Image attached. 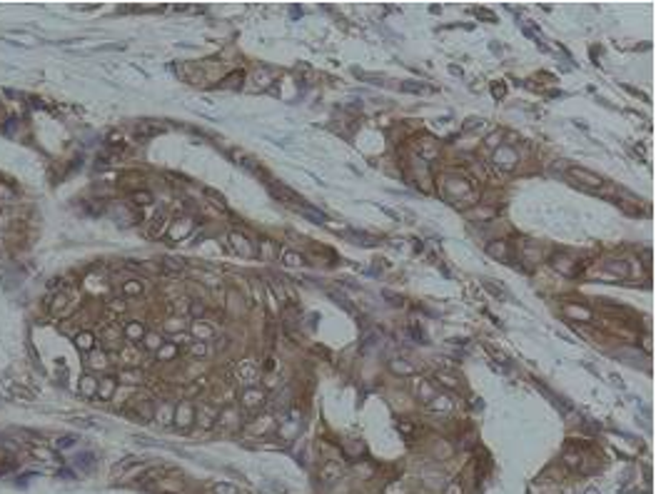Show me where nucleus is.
<instances>
[{
	"label": "nucleus",
	"instance_id": "7",
	"mask_svg": "<svg viewBox=\"0 0 656 494\" xmlns=\"http://www.w3.org/2000/svg\"><path fill=\"white\" fill-rule=\"evenodd\" d=\"M113 392H115V379H113V377H108V379L97 382V395H100V397H105V399H108Z\"/></svg>",
	"mask_w": 656,
	"mask_h": 494
},
{
	"label": "nucleus",
	"instance_id": "12",
	"mask_svg": "<svg viewBox=\"0 0 656 494\" xmlns=\"http://www.w3.org/2000/svg\"><path fill=\"white\" fill-rule=\"evenodd\" d=\"M300 212L305 215V217H309V220H317V222H325V220H327V217H325V215H322L320 210H314V207L309 210V207H305V205H300Z\"/></svg>",
	"mask_w": 656,
	"mask_h": 494
},
{
	"label": "nucleus",
	"instance_id": "10",
	"mask_svg": "<svg viewBox=\"0 0 656 494\" xmlns=\"http://www.w3.org/2000/svg\"><path fill=\"white\" fill-rule=\"evenodd\" d=\"M606 270H609V272H617V275H621V277L629 275V265H626L624 260H614V262H609Z\"/></svg>",
	"mask_w": 656,
	"mask_h": 494
},
{
	"label": "nucleus",
	"instance_id": "24",
	"mask_svg": "<svg viewBox=\"0 0 656 494\" xmlns=\"http://www.w3.org/2000/svg\"><path fill=\"white\" fill-rule=\"evenodd\" d=\"M193 352H195V355H205V345H202V342H197V345L193 347Z\"/></svg>",
	"mask_w": 656,
	"mask_h": 494
},
{
	"label": "nucleus",
	"instance_id": "11",
	"mask_svg": "<svg viewBox=\"0 0 656 494\" xmlns=\"http://www.w3.org/2000/svg\"><path fill=\"white\" fill-rule=\"evenodd\" d=\"M190 417H193V410H190L187 404H180V407H177V424H180V427L190 424Z\"/></svg>",
	"mask_w": 656,
	"mask_h": 494
},
{
	"label": "nucleus",
	"instance_id": "1",
	"mask_svg": "<svg viewBox=\"0 0 656 494\" xmlns=\"http://www.w3.org/2000/svg\"><path fill=\"white\" fill-rule=\"evenodd\" d=\"M270 192H272V198H277V200H282V202H287V205H302V198L297 195V192H292V190H287L285 185H270Z\"/></svg>",
	"mask_w": 656,
	"mask_h": 494
},
{
	"label": "nucleus",
	"instance_id": "4",
	"mask_svg": "<svg viewBox=\"0 0 656 494\" xmlns=\"http://www.w3.org/2000/svg\"><path fill=\"white\" fill-rule=\"evenodd\" d=\"M571 175L574 178H579V180H584L586 185H591V187H601L604 185V180L599 178V175H594V173H586V170H581V167H571Z\"/></svg>",
	"mask_w": 656,
	"mask_h": 494
},
{
	"label": "nucleus",
	"instance_id": "26",
	"mask_svg": "<svg viewBox=\"0 0 656 494\" xmlns=\"http://www.w3.org/2000/svg\"><path fill=\"white\" fill-rule=\"evenodd\" d=\"M586 494H599L597 489H586Z\"/></svg>",
	"mask_w": 656,
	"mask_h": 494
},
{
	"label": "nucleus",
	"instance_id": "3",
	"mask_svg": "<svg viewBox=\"0 0 656 494\" xmlns=\"http://www.w3.org/2000/svg\"><path fill=\"white\" fill-rule=\"evenodd\" d=\"M494 162L502 167V170H512L517 165V155L512 153V147H499L494 153Z\"/></svg>",
	"mask_w": 656,
	"mask_h": 494
},
{
	"label": "nucleus",
	"instance_id": "21",
	"mask_svg": "<svg viewBox=\"0 0 656 494\" xmlns=\"http://www.w3.org/2000/svg\"><path fill=\"white\" fill-rule=\"evenodd\" d=\"M486 350H489V355H494V357H497V359L502 362V364H509V359H506V355H502L499 350H494V347H486Z\"/></svg>",
	"mask_w": 656,
	"mask_h": 494
},
{
	"label": "nucleus",
	"instance_id": "9",
	"mask_svg": "<svg viewBox=\"0 0 656 494\" xmlns=\"http://www.w3.org/2000/svg\"><path fill=\"white\" fill-rule=\"evenodd\" d=\"M125 335H128L130 339H140V337H145V330H142L140 322H130V325L125 327Z\"/></svg>",
	"mask_w": 656,
	"mask_h": 494
},
{
	"label": "nucleus",
	"instance_id": "14",
	"mask_svg": "<svg viewBox=\"0 0 656 494\" xmlns=\"http://www.w3.org/2000/svg\"><path fill=\"white\" fill-rule=\"evenodd\" d=\"M489 255H494V257H499V260H504V257H506V242H494V245H489Z\"/></svg>",
	"mask_w": 656,
	"mask_h": 494
},
{
	"label": "nucleus",
	"instance_id": "16",
	"mask_svg": "<svg viewBox=\"0 0 656 494\" xmlns=\"http://www.w3.org/2000/svg\"><path fill=\"white\" fill-rule=\"evenodd\" d=\"M122 290H125V295H140V292H142V285H140L137 280H130V282L122 285Z\"/></svg>",
	"mask_w": 656,
	"mask_h": 494
},
{
	"label": "nucleus",
	"instance_id": "6",
	"mask_svg": "<svg viewBox=\"0 0 656 494\" xmlns=\"http://www.w3.org/2000/svg\"><path fill=\"white\" fill-rule=\"evenodd\" d=\"M80 392L85 395V397H93L97 392V379L90 377V375H85V377H82V382H80Z\"/></svg>",
	"mask_w": 656,
	"mask_h": 494
},
{
	"label": "nucleus",
	"instance_id": "25",
	"mask_svg": "<svg viewBox=\"0 0 656 494\" xmlns=\"http://www.w3.org/2000/svg\"><path fill=\"white\" fill-rule=\"evenodd\" d=\"M494 95H497V98H502V95H504V88H502V85H497V88H494Z\"/></svg>",
	"mask_w": 656,
	"mask_h": 494
},
{
	"label": "nucleus",
	"instance_id": "17",
	"mask_svg": "<svg viewBox=\"0 0 656 494\" xmlns=\"http://www.w3.org/2000/svg\"><path fill=\"white\" fill-rule=\"evenodd\" d=\"M285 265H302V255H297V252H287V255H285Z\"/></svg>",
	"mask_w": 656,
	"mask_h": 494
},
{
	"label": "nucleus",
	"instance_id": "23",
	"mask_svg": "<svg viewBox=\"0 0 656 494\" xmlns=\"http://www.w3.org/2000/svg\"><path fill=\"white\" fill-rule=\"evenodd\" d=\"M190 312H193V315H197V317H200V315L205 312V305H193V307H190Z\"/></svg>",
	"mask_w": 656,
	"mask_h": 494
},
{
	"label": "nucleus",
	"instance_id": "19",
	"mask_svg": "<svg viewBox=\"0 0 656 494\" xmlns=\"http://www.w3.org/2000/svg\"><path fill=\"white\" fill-rule=\"evenodd\" d=\"M75 444V437H60L58 439V449H65V447H73Z\"/></svg>",
	"mask_w": 656,
	"mask_h": 494
},
{
	"label": "nucleus",
	"instance_id": "20",
	"mask_svg": "<svg viewBox=\"0 0 656 494\" xmlns=\"http://www.w3.org/2000/svg\"><path fill=\"white\" fill-rule=\"evenodd\" d=\"M157 357L165 359V357H175V347H160L157 350Z\"/></svg>",
	"mask_w": 656,
	"mask_h": 494
},
{
	"label": "nucleus",
	"instance_id": "2",
	"mask_svg": "<svg viewBox=\"0 0 656 494\" xmlns=\"http://www.w3.org/2000/svg\"><path fill=\"white\" fill-rule=\"evenodd\" d=\"M230 242H232V247H235L242 257H252V255H257V250H255V245H252L247 237H242L240 232H232L230 235Z\"/></svg>",
	"mask_w": 656,
	"mask_h": 494
},
{
	"label": "nucleus",
	"instance_id": "13",
	"mask_svg": "<svg viewBox=\"0 0 656 494\" xmlns=\"http://www.w3.org/2000/svg\"><path fill=\"white\" fill-rule=\"evenodd\" d=\"M142 339H145V347H147V350H160V347H162L160 335H145Z\"/></svg>",
	"mask_w": 656,
	"mask_h": 494
},
{
	"label": "nucleus",
	"instance_id": "5",
	"mask_svg": "<svg viewBox=\"0 0 656 494\" xmlns=\"http://www.w3.org/2000/svg\"><path fill=\"white\" fill-rule=\"evenodd\" d=\"M75 345H77V350H82V352H93V350H95V335H93V332H80V335L75 337Z\"/></svg>",
	"mask_w": 656,
	"mask_h": 494
},
{
	"label": "nucleus",
	"instance_id": "8",
	"mask_svg": "<svg viewBox=\"0 0 656 494\" xmlns=\"http://www.w3.org/2000/svg\"><path fill=\"white\" fill-rule=\"evenodd\" d=\"M162 227H165V210H160V212L155 215V220L150 222V230H147V232H150L153 237H157V235L162 232Z\"/></svg>",
	"mask_w": 656,
	"mask_h": 494
},
{
	"label": "nucleus",
	"instance_id": "18",
	"mask_svg": "<svg viewBox=\"0 0 656 494\" xmlns=\"http://www.w3.org/2000/svg\"><path fill=\"white\" fill-rule=\"evenodd\" d=\"M212 492L215 494H235V487H230V484H215Z\"/></svg>",
	"mask_w": 656,
	"mask_h": 494
},
{
	"label": "nucleus",
	"instance_id": "22",
	"mask_svg": "<svg viewBox=\"0 0 656 494\" xmlns=\"http://www.w3.org/2000/svg\"><path fill=\"white\" fill-rule=\"evenodd\" d=\"M135 200L140 205H147V202H150V195H147V192H135Z\"/></svg>",
	"mask_w": 656,
	"mask_h": 494
},
{
	"label": "nucleus",
	"instance_id": "15",
	"mask_svg": "<svg viewBox=\"0 0 656 494\" xmlns=\"http://www.w3.org/2000/svg\"><path fill=\"white\" fill-rule=\"evenodd\" d=\"M232 155H235L237 160H242L240 165H245V167H257V162H255V158H250V155H245V153H240V150H232Z\"/></svg>",
	"mask_w": 656,
	"mask_h": 494
}]
</instances>
